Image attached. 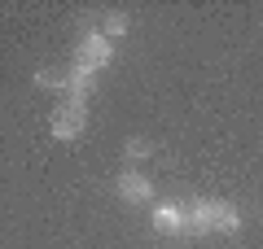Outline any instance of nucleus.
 <instances>
[{"label":"nucleus","mask_w":263,"mask_h":249,"mask_svg":"<svg viewBox=\"0 0 263 249\" xmlns=\"http://www.w3.org/2000/svg\"><path fill=\"white\" fill-rule=\"evenodd\" d=\"M35 88H53V92H66V70H53V66L35 70Z\"/></svg>","instance_id":"0eeeda50"},{"label":"nucleus","mask_w":263,"mask_h":249,"mask_svg":"<svg viewBox=\"0 0 263 249\" xmlns=\"http://www.w3.org/2000/svg\"><path fill=\"white\" fill-rule=\"evenodd\" d=\"M75 61H79V66H92V70H101V66L114 61V44L101 35V31H88V35H79V44H75Z\"/></svg>","instance_id":"7ed1b4c3"},{"label":"nucleus","mask_w":263,"mask_h":249,"mask_svg":"<svg viewBox=\"0 0 263 249\" xmlns=\"http://www.w3.org/2000/svg\"><path fill=\"white\" fill-rule=\"evenodd\" d=\"M184 214H189V232H241V214L228 201H215V197L193 201Z\"/></svg>","instance_id":"f257e3e1"},{"label":"nucleus","mask_w":263,"mask_h":249,"mask_svg":"<svg viewBox=\"0 0 263 249\" xmlns=\"http://www.w3.org/2000/svg\"><path fill=\"white\" fill-rule=\"evenodd\" d=\"M127 157H136V162L149 157V140H127Z\"/></svg>","instance_id":"1a4fd4ad"},{"label":"nucleus","mask_w":263,"mask_h":249,"mask_svg":"<svg viewBox=\"0 0 263 249\" xmlns=\"http://www.w3.org/2000/svg\"><path fill=\"white\" fill-rule=\"evenodd\" d=\"M154 227L167 232V236H180V232H189V214H184V205H176V201L154 205Z\"/></svg>","instance_id":"39448f33"},{"label":"nucleus","mask_w":263,"mask_h":249,"mask_svg":"<svg viewBox=\"0 0 263 249\" xmlns=\"http://www.w3.org/2000/svg\"><path fill=\"white\" fill-rule=\"evenodd\" d=\"M88 127V101H62L53 110V136L57 140H79Z\"/></svg>","instance_id":"f03ea898"},{"label":"nucleus","mask_w":263,"mask_h":249,"mask_svg":"<svg viewBox=\"0 0 263 249\" xmlns=\"http://www.w3.org/2000/svg\"><path fill=\"white\" fill-rule=\"evenodd\" d=\"M101 35L110 39V44H114L119 35H127V18H123V13H110V18H105V31H101Z\"/></svg>","instance_id":"6e6552de"},{"label":"nucleus","mask_w":263,"mask_h":249,"mask_svg":"<svg viewBox=\"0 0 263 249\" xmlns=\"http://www.w3.org/2000/svg\"><path fill=\"white\" fill-rule=\"evenodd\" d=\"M92 66H70V70H66V92H70V101H88V92H92Z\"/></svg>","instance_id":"423d86ee"},{"label":"nucleus","mask_w":263,"mask_h":249,"mask_svg":"<svg viewBox=\"0 0 263 249\" xmlns=\"http://www.w3.org/2000/svg\"><path fill=\"white\" fill-rule=\"evenodd\" d=\"M114 188H119V197L132 201V205L154 201V184H149V175H141V171H123V175L114 179Z\"/></svg>","instance_id":"20e7f679"}]
</instances>
